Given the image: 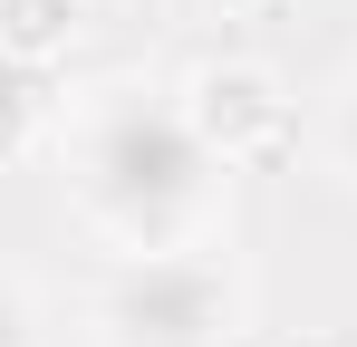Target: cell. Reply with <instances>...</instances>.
I'll use <instances>...</instances> for the list:
<instances>
[{
	"instance_id": "1",
	"label": "cell",
	"mask_w": 357,
	"mask_h": 347,
	"mask_svg": "<svg viewBox=\"0 0 357 347\" xmlns=\"http://www.w3.org/2000/svg\"><path fill=\"white\" fill-rule=\"evenodd\" d=\"M203 174H213V155H203V125L193 116L116 107V116L87 125V203L116 231H135L145 251H165V231L193 222Z\"/></svg>"
},
{
	"instance_id": "2",
	"label": "cell",
	"mask_w": 357,
	"mask_h": 347,
	"mask_svg": "<svg viewBox=\"0 0 357 347\" xmlns=\"http://www.w3.org/2000/svg\"><path fill=\"white\" fill-rule=\"evenodd\" d=\"M107 328L116 347H203L222 328V280L193 251H145L107 299Z\"/></svg>"
},
{
	"instance_id": "3",
	"label": "cell",
	"mask_w": 357,
	"mask_h": 347,
	"mask_svg": "<svg viewBox=\"0 0 357 347\" xmlns=\"http://www.w3.org/2000/svg\"><path fill=\"white\" fill-rule=\"evenodd\" d=\"M271 116H280L271 87H261L251 68H232V77H203V116H193V125H203V145H241V135H261Z\"/></svg>"
},
{
	"instance_id": "4",
	"label": "cell",
	"mask_w": 357,
	"mask_h": 347,
	"mask_svg": "<svg viewBox=\"0 0 357 347\" xmlns=\"http://www.w3.org/2000/svg\"><path fill=\"white\" fill-rule=\"evenodd\" d=\"M68 10H77V0H0V49L39 58V49L68 29Z\"/></svg>"
},
{
	"instance_id": "5",
	"label": "cell",
	"mask_w": 357,
	"mask_h": 347,
	"mask_svg": "<svg viewBox=\"0 0 357 347\" xmlns=\"http://www.w3.org/2000/svg\"><path fill=\"white\" fill-rule=\"evenodd\" d=\"M29 116H39V97H29V68H20V49H0V155L29 135Z\"/></svg>"
},
{
	"instance_id": "6",
	"label": "cell",
	"mask_w": 357,
	"mask_h": 347,
	"mask_svg": "<svg viewBox=\"0 0 357 347\" xmlns=\"http://www.w3.org/2000/svg\"><path fill=\"white\" fill-rule=\"evenodd\" d=\"M0 347H29V309H20L10 289H0Z\"/></svg>"
},
{
	"instance_id": "7",
	"label": "cell",
	"mask_w": 357,
	"mask_h": 347,
	"mask_svg": "<svg viewBox=\"0 0 357 347\" xmlns=\"http://www.w3.org/2000/svg\"><path fill=\"white\" fill-rule=\"evenodd\" d=\"M348 155H357V107H348Z\"/></svg>"
}]
</instances>
